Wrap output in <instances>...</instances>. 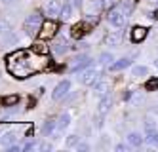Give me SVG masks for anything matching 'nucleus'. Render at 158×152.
Instances as JSON below:
<instances>
[{
    "mask_svg": "<svg viewBox=\"0 0 158 152\" xmlns=\"http://www.w3.org/2000/svg\"><path fill=\"white\" fill-rule=\"evenodd\" d=\"M151 4H154V6H158V0H149Z\"/></svg>",
    "mask_w": 158,
    "mask_h": 152,
    "instance_id": "c9c22d12",
    "label": "nucleus"
},
{
    "mask_svg": "<svg viewBox=\"0 0 158 152\" xmlns=\"http://www.w3.org/2000/svg\"><path fill=\"white\" fill-rule=\"evenodd\" d=\"M110 105H112V99H110V95H103V99L99 101V112H101V114H105V112L110 109Z\"/></svg>",
    "mask_w": 158,
    "mask_h": 152,
    "instance_id": "f3484780",
    "label": "nucleus"
},
{
    "mask_svg": "<svg viewBox=\"0 0 158 152\" xmlns=\"http://www.w3.org/2000/svg\"><path fill=\"white\" fill-rule=\"evenodd\" d=\"M55 31H57V23L52 21V19H44L42 23V27H40V38L42 40H46V38H55L57 34H55Z\"/></svg>",
    "mask_w": 158,
    "mask_h": 152,
    "instance_id": "39448f33",
    "label": "nucleus"
},
{
    "mask_svg": "<svg viewBox=\"0 0 158 152\" xmlns=\"http://www.w3.org/2000/svg\"><path fill=\"white\" fill-rule=\"evenodd\" d=\"M61 10H63V2H61V0H50L48 6H46V11L50 15H59Z\"/></svg>",
    "mask_w": 158,
    "mask_h": 152,
    "instance_id": "9b49d317",
    "label": "nucleus"
},
{
    "mask_svg": "<svg viewBox=\"0 0 158 152\" xmlns=\"http://www.w3.org/2000/svg\"><path fill=\"white\" fill-rule=\"evenodd\" d=\"M131 65V57H122V59H118V61H114L110 65V71L112 72H118V71H124V68H128Z\"/></svg>",
    "mask_w": 158,
    "mask_h": 152,
    "instance_id": "9d476101",
    "label": "nucleus"
},
{
    "mask_svg": "<svg viewBox=\"0 0 158 152\" xmlns=\"http://www.w3.org/2000/svg\"><path fill=\"white\" fill-rule=\"evenodd\" d=\"M71 124V114L69 112H63L61 116H59V120H57V125H59V129H65L67 125Z\"/></svg>",
    "mask_w": 158,
    "mask_h": 152,
    "instance_id": "6ab92c4d",
    "label": "nucleus"
},
{
    "mask_svg": "<svg viewBox=\"0 0 158 152\" xmlns=\"http://www.w3.org/2000/svg\"><path fill=\"white\" fill-rule=\"evenodd\" d=\"M8 71L15 78H29L38 68L31 65V61L27 59V51H17V53L8 57Z\"/></svg>",
    "mask_w": 158,
    "mask_h": 152,
    "instance_id": "f257e3e1",
    "label": "nucleus"
},
{
    "mask_svg": "<svg viewBox=\"0 0 158 152\" xmlns=\"http://www.w3.org/2000/svg\"><path fill=\"white\" fill-rule=\"evenodd\" d=\"M67 50H71V46H69V42L65 40V36H61V34H57L55 36V46H53V51L57 53V55H63Z\"/></svg>",
    "mask_w": 158,
    "mask_h": 152,
    "instance_id": "1a4fd4ad",
    "label": "nucleus"
},
{
    "mask_svg": "<svg viewBox=\"0 0 158 152\" xmlns=\"http://www.w3.org/2000/svg\"><path fill=\"white\" fill-rule=\"evenodd\" d=\"M89 67H94V57H89V55H76L73 63H71V71L73 72H82L86 71V68Z\"/></svg>",
    "mask_w": 158,
    "mask_h": 152,
    "instance_id": "7ed1b4c3",
    "label": "nucleus"
},
{
    "mask_svg": "<svg viewBox=\"0 0 158 152\" xmlns=\"http://www.w3.org/2000/svg\"><path fill=\"white\" fill-rule=\"evenodd\" d=\"M147 34H149V29H145V27H141V25L133 27V29H131V42H133V44H141V42L147 38Z\"/></svg>",
    "mask_w": 158,
    "mask_h": 152,
    "instance_id": "6e6552de",
    "label": "nucleus"
},
{
    "mask_svg": "<svg viewBox=\"0 0 158 152\" xmlns=\"http://www.w3.org/2000/svg\"><path fill=\"white\" fill-rule=\"evenodd\" d=\"M6 32H10V25H8L6 21L0 19V34H6Z\"/></svg>",
    "mask_w": 158,
    "mask_h": 152,
    "instance_id": "cd10ccee",
    "label": "nucleus"
},
{
    "mask_svg": "<svg viewBox=\"0 0 158 152\" xmlns=\"http://www.w3.org/2000/svg\"><path fill=\"white\" fill-rule=\"evenodd\" d=\"M116 2H118V0H103V2H101V8H103V10H110Z\"/></svg>",
    "mask_w": 158,
    "mask_h": 152,
    "instance_id": "bb28decb",
    "label": "nucleus"
},
{
    "mask_svg": "<svg viewBox=\"0 0 158 152\" xmlns=\"http://www.w3.org/2000/svg\"><path fill=\"white\" fill-rule=\"evenodd\" d=\"M15 141H17V137H15L14 131H6L2 137H0V145L2 146H12V145H15Z\"/></svg>",
    "mask_w": 158,
    "mask_h": 152,
    "instance_id": "ddd939ff",
    "label": "nucleus"
},
{
    "mask_svg": "<svg viewBox=\"0 0 158 152\" xmlns=\"http://www.w3.org/2000/svg\"><path fill=\"white\" fill-rule=\"evenodd\" d=\"M78 143H80V137H78L76 133L67 135V139H65V146H67V148H73V146H76Z\"/></svg>",
    "mask_w": 158,
    "mask_h": 152,
    "instance_id": "a211bd4d",
    "label": "nucleus"
},
{
    "mask_svg": "<svg viewBox=\"0 0 158 152\" xmlns=\"http://www.w3.org/2000/svg\"><path fill=\"white\" fill-rule=\"evenodd\" d=\"M17 101H19L17 95H6V97H2V105H4V107H12V105H17Z\"/></svg>",
    "mask_w": 158,
    "mask_h": 152,
    "instance_id": "5701e85b",
    "label": "nucleus"
},
{
    "mask_svg": "<svg viewBox=\"0 0 158 152\" xmlns=\"http://www.w3.org/2000/svg\"><path fill=\"white\" fill-rule=\"evenodd\" d=\"M154 17H156V19H158V10H156V14H154Z\"/></svg>",
    "mask_w": 158,
    "mask_h": 152,
    "instance_id": "4c0bfd02",
    "label": "nucleus"
},
{
    "mask_svg": "<svg viewBox=\"0 0 158 152\" xmlns=\"http://www.w3.org/2000/svg\"><path fill=\"white\" fill-rule=\"evenodd\" d=\"M31 50L35 51V53H38V55H46V53H48V46H46V44H35Z\"/></svg>",
    "mask_w": 158,
    "mask_h": 152,
    "instance_id": "393cba45",
    "label": "nucleus"
},
{
    "mask_svg": "<svg viewBox=\"0 0 158 152\" xmlns=\"http://www.w3.org/2000/svg\"><path fill=\"white\" fill-rule=\"evenodd\" d=\"M105 44L107 46H118L120 44V40H122V36H120V31H114V32H109V34H105Z\"/></svg>",
    "mask_w": 158,
    "mask_h": 152,
    "instance_id": "f8f14e48",
    "label": "nucleus"
},
{
    "mask_svg": "<svg viewBox=\"0 0 158 152\" xmlns=\"http://www.w3.org/2000/svg\"><path fill=\"white\" fill-rule=\"evenodd\" d=\"M73 4L74 6H80V0H73Z\"/></svg>",
    "mask_w": 158,
    "mask_h": 152,
    "instance_id": "f704fd0d",
    "label": "nucleus"
},
{
    "mask_svg": "<svg viewBox=\"0 0 158 152\" xmlns=\"http://www.w3.org/2000/svg\"><path fill=\"white\" fill-rule=\"evenodd\" d=\"M2 2H4V4H12V2H14V0H2Z\"/></svg>",
    "mask_w": 158,
    "mask_h": 152,
    "instance_id": "e433bc0d",
    "label": "nucleus"
},
{
    "mask_svg": "<svg viewBox=\"0 0 158 152\" xmlns=\"http://www.w3.org/2000/svg\"><path fill=\"white\" fill-rule=\"evenodd\" d=\"M109 23L112 27H116V29H122L124 25H126V14L122 11V8H112L109 11V15H107Z\"/></svg>",
    "mask_w": 158,
    "mask_h": 152,
    "instance_id": "20e7f679",
    "label": "nucleus"
},
{
    "mask_svg": "<svg viewBox=\"0 0 158 152\" xmlns=\"http://www.w3.org/2000/svg\"><path fill=\"white\" fill-rule=\"evenodd\" d=\"M147 143H149V145H152V146H158V131H156V135H154V137H151Z\"/></svg>",
    "mask_w": 158,
    "mask_h": 152,
    "instance_id": "2f4dec72",
    "label": "nucleus"
},
{
    "mask_svg": "<svg viewBox=\"0 0 158 152\" xmlns=\"http://www.w3.org/2000/svg\"><path fill=\"white\" fill-rule=\"evenodd\" d=\"M131 74H133V76H147V74H149V68L137 65V67H133V68H131Z\"/></svg>",
    "mask_w": 158,
    "mask_h": 152,
    "instance_id": "412c9836",
    "label": "nucleus"
},
{
    "mask_svg": "<svg viewBox=\"0 0 158 152\" xmlns=\"http://www.w3.org/2000/svg\"><path fill=\"white\" fill-rule=\"evenodd\" d=\"M8 152H17V150H23V146H17V145H12V146H6Z\"/></svg>",
    "mask_w": 158,
    "mask_h": 152,
    "instance_id": "473e14b6",
    "label": "nucleus"
},
{
    "mask_svg": "<svg viewBox=\"0 0 158 152\" xmlns=\"http://www.w3.org/2000/svg\"><path fill=\"white\" fill-rule=\"evenodd\" d=\"M42 23H44V17L38 14V11L31 14L25 19V32H27V36H36L38 31H40V27H42Z\"/></svg>",
    "mask_w": 158,
    "mask_h": 152,
    "instance_id": "f03ea898",
    "label": "nucleus"
},
{
    "mask_svg": "<svg viewBox=\"0 0 158 152\" xmlns=\"http://www.w3.org/2000/svg\"><path fill=\"white\" fill-rule=\"evenodd\" d=\"M122 11H124L126 15L133 11V2H131V0H124V2H122Z\"/></svg>",
    "mask_w": 158,
    "mask_h": 152,
    "instance_id": "a878e982",
    "label": "nucleus"
},
{
    "mask_svg": "<svg viewBox=\"0 0 158 152\" xmlns=\"http://www.w3.org/2000/svg\"><path fill=\"white\" fill-rule=\"evenodd\" d=\"M126 139H128V143H130L131 146H141L143 141H145V139L141 137V133H137V131H130Z\"/></svg>",
    "mask_w": 158,
    "mask_h": 152,
    "instance_id": "4468645a",
    "label": "nucleus"
},
{
    "mask_svg": "<svg viewBox=\"0 0 158 152\" xmlns=\"http://www.w3.org/2000/svg\"><path fill=\"white\" fill-rule=\"evenodd\" d=\"M95 93H97V95H101V97H103V95H107V84H105V82H95Z\"/></svg>",
    "mask_w": 158,
    "mask_h": 152,
    "instance_id": "b1692460",
    "label": "nucleus"
},
{
    "mask_svg": "<svg viewBox=\"0 0 158 152\" xmlns=\"http://www.w3.org/2000/svg\"><path fill=\"white\" fill-rule=\"evenodd\" d=\"M154 65H156V68H158V59H156V61H154Z\"/></svg>",
    "mask_w": 158,
    "mask_h": 152,
    "instance_id": "58836bf2",
    "label": "nucleus"
},
{
    "mask_svg": "<svg viewBox=\"0 0 158 152\" xmlns=\"http://www.w3.org/2000/svg\"><path fill=\"white\" fill-rule=\"evenodd\" d=\"M36 148H38V150H52V145H48V143H40Z\"/></svg>",
    "mask_w": 158,
    "mask_h": 152,
    "instance_id": "72a5a7b5",
    "label": "nucleus"
},
{
    "mask_svg": "<svg viewBox=\"0 0 158 152\" xmlns=\"http://www.w3.org/2000/svg\"><path fill=\"white\" fill-rule=\"evenodd\" d=\"M130 146H131V145H122V143H118V145L114 146V150H116V152H128Z\"/></svg>",
    "mask_w": 158,
    "mask_h": 152,
    "instance_id": "c85d7f7f",
    "label": "nucleus"
},
{
    "mask_svg": "<svg viewBox=\"0 0 158 152\" xmlns=\"http://www.w3.org/2000/svg\"><path fill=\"white\" fill-rule=\"evenodd\" d=\"M112 61H114V57H112V53H109V51H103V53H101L99 55V63L101 65H112Z\"/></svg>",
    "mask_w": 158,
    "mask_h": 152,
    "instance_id": "aec40b11",
    "label": "nucleus"
},
{
    "mask_svg": "<svg viewBox=\"0 0 158 152\" xmlns=\"http://www.w3.org/2000/svg\"><path fill=\"white\" fill-rule=\"evenodd\" d=\"M69 91H71V82H69V80H63V82H59V84L55 86L52 97H53V101H59V99H63Z\"/></svg>",
    "mask_w": 158,
    "mask_h": 152,
    "instance_id": "0eeeda50",
    "label": "nucleus"
},
{
    "mask_svg": "<svg viewBox=\"0 0 158 152\" xmlns=\"http://www.w3.org/2000/svg\"><path fill=\"white\" fill-rule=\"evenodd\" d=\"M57 122H55V120H46V124H44L42 125V135H46V137H50L55 129H57Z\"/></svg>",
    "mask_w": 158,
    "mask_h": 152,
    "instance_id": "2eb2a0df",
    "label": "nucleus"
},
{
    "mask_svg": "<svg viewBox=\"0 0 158 152\" xmlns=\"http://www.w3.org/2000/svg\"><path fill=\"white\" fill-rule=\"evenodd\" d=\"M74 148H76L78 152H86V150H89V145H86V143H78Z\"/></svg>",
    "mask_w": 158,
    "mask_h": 152,
    "instance_id": "c756f323",
    "label": "nucleus"
},
{
    "mask_svg": "<svg viewBox=\"0 0 158 152\" xmlns=\"http://www.w3.org/2000/svg\"><path fill=\"white\" fill-rule=\"evenodd\" d=\"M99 71L97 68H94V67H89V68H86V71H82V76H80V82L84 86H94L95 82L99 80Z\"/></svg>",
    "mask_w": 158,
    "mask_h": 152,
    "instance_id": "423d86ee",
    "label": "nucleus"
},
{
    "mask_svg": "<svg viewBox=\"0 0 158 152\" xmlns=\"http://www.w3.org/2000/svg\"><path fill=\"white\" fill-rule=\"evenodd\" d=\"M36 146H38L36 143H32V141H31V143H25V145H23V150L27 152V150H32V148H36Z\"/></svg>",
    "mask_w": 158,
    "mask_h": 152,
    "instance_id": "7c9ffc66",
    "label": "nucleus"
},
{
    "mask_svg": "<svg viewBox=\"0 0 158 152\" xmlns=\"http://www.w3.org/2000/svg\"><path fill=\"white\" fill-rule=\"evenodd\" d=\"M145 89H147V91H156V89H158V76L149 78V82L145 84Z\"/></svg>",
    "mask_w": 158,
    "mask_h": 152,
    "instance_id": "4be33fe9",
    "label": "nucleus"
},
{
    "mask_svg": "<svg viewBox=\"0 0 158 152\" xmlns=\"http://www.w3.org/2000/svg\"><path fill=\"white\" fill-rule=\"evenodd\" d=\"M71 15H73V0H71V2H65V4H63V10H61L59 17H61L63 21H67V19H71Z\"/></svg>",
    "mask_w": 158,
    "mask_h": 152,
    "instance_id": "dca6fc26",
    "label": "nucleus"
}]
</instances>
